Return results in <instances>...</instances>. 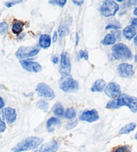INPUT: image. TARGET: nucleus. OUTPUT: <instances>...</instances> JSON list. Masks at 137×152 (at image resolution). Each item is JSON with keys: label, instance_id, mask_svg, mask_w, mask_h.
<instances>
[{"label": "nucleus", "instance_id": "1", "mask_svg": "<svg viewBox=\"0 0 137 152\" xmlns=\"http://www.w3.org/2000/svg\"><path fill=\"white\" fill-rule=\"evenodd\" d=\"M43 142V139L31 136L21 141L16 145L12 149L14 152H22L36 149Z\"/></svg>", "mask_w": 137, "mask_h": 152}, {"label": "nucleus", "instance_id": "2", "mask_svg": "<svg viewBox=\"0 0 137 152\" xmlns=\"http://www.w3.org/2000/svg\"><path fill=\"white\" fill-rule=\"evenodd\" d=\"M113 56L117 60H130L133 54L128 47L123 43H117L112 48Z\"/></svg>", "mask_w": 137, "mask_h": 152}, {"label": "nucleus", "instance_id": "3", "mask_svg": "<svg viewBox=\"0 0 137 152\" xmlns=\"http://www.w3.org/2000/svg\"><path fill=\"white\" fill-rule=\"evenodd\" d=\"M115 100L118 108L120 107L126 106L133 113L137 112V98L135 96L124 93L121 94Z\"/></svg>", "mask_w": 137, "mask_h": 152}, {"label": "nucleus", "instance_id": "4", "mask_svg": "<svg viewBox=\"0 0 137 152\" xmlns=\"http://www.w3.org/2000/svg\"><path fill=\"white\" fill-rule=\"evenodd\" d=\"M60 88L66 93L77 92L79 89V83L70 77H62L60 80Z\"/></svg>", "mask_w": 137, "mask_h": 152}, {"label": "nucleus", "instance_id": "5", "mask_svg": "<svg viewBox=\"0 0 137 152\" xmlns=\"http://www.w3.org/2000/svg\"><path fill=\"white\" fill-rule=\"evenodd\" d=\"M119 10V6L114 1H104L100 8V12L104 17H111L117 14Z\"/></svg>", "mask_w": 137, "mask_h": 152}, {"label": "nucleus", "instance_id": "6", "mask_svg": "<svg viewBox=\"0 0 137 152\" xmlns=\"http://www.w3.org/2000/svg\"><path fill=\"white\" fill-rule=\"evenodd\" d=\"M39 52L38 46H20L15 52V56L19 59H25L36 56Z\"/></svg>", "mask_w": 137, "mask_h": 152}, {"label": "nucleus", "instance_id": "7", "mask_svg": "<svg viewBox=\"0 0 137 152\" xmlns=\"http://www.w3.org/2000/svg\"><path fill=\"white\" fill-rule=\"evenodd\" d=\"M59 72L62 77H68L71 72V63L69 54L67 52H63L60 57V65Z\"/></svg>", "mask_w": 137, "mask_h": 152}, {"label": "nucleus", "instance_id": "8", "mask_svg": "<svg viewBox=\"0 0 137 152\" xmlns=\"http://www.w3.org/2000/svg\"><path fill=\"white\" fill-rule=\"evenodd\" d=\"M36 91L38 96L44 97L49 101L52 100L55 97V93L53 89L44 83H39L36 86Z\"/></svg>", "mask_w": 137, "mask_h": 152}, {"label": "nucleus", "instance_id": "9", "mask_svg": "<svg viewBox=\"0 0 137 152\" xmlns=\"http://www.w3.org/2000/svg\"><path fill=\"white\" fill-rule=\"evenodd\" d=\"M104 93L110 98L118 97L122 93H121L120 86L117 83H110L104 88Z\"/></svg>", "mask_w": 137, "mask_h": 152}, {"label": "nucleus", "instance_id": "10", "mask_svg": "<svg viewBox=\"0 0 137 152\" xmlns=\"http://www.w3.org/2000/svg\"><path fill=\"white\" fill-rule=\"evenodd\" d=\"M20 63L22 65L23 69L28 72L38 73L41 72L42 70L41 64L38 63V62L29 61V60H20Z\"/></svg>", "mask_w": 137, "mask_h": 152}, {"label": "nucleus", "instance_id": "11", "mask_svg": "<svg viewBox=\"0 0 137 152\" xmlns=\"http://www.w3.org/2000/svg\"><path fill=\"white\" fill-rule=\"evenodd\" d=\"M99 115L96 110H86L81 113L79 117V119L88 123H93L99 119Z\"/></svg>", "mask_w": 137, "mask_h": 152}, {"label": "nucleus", "instance_id": "12", "mask_svg": "<svg viewBox=\"0 0 137 152\" xmlns=\"http://www.w3.org/2000/svg\"><path fill=\"white\" fill-rule=\"evenodd\" d=\"M118 72L120 77L130 78L134 74L133 66L128 63H122L118 66Z\"/></svg>", "mask_w": 137, "mask_h": 152}, {"label": "nucleus", "instance_id": "13", "mask_svg": "<svg viewBox=\"0 0 137 152\" xmlns=\"http://www.w3.org/2000/svg\"><path fill=\"white\" fill-rule=\"evenodd\" d=\"M1 115L3 119L6 121L8 124H14L17 119L16 111L11 107H7V108L4 109L1 111Z\"/></svg>", "mask_w": 137, "mask_h": 152}, {"label": "nucleus", "instance_id": "14", "mask_svg": "<svg viewBox=\"0 0 137 152\" xmlns=\"http://www.w3.org/2000/svg\"><path fill=\"white\" fill-rule=\"evenodd\" d=\"M59 148V145L56 140H52L42 145L40 148L36 149L35 152H56Z\"/></svg>", "mask_w": 137, "mask_h": 152}, {"label": "nucleus", "instance_id": "15", "mask_svg": "<svg viewBox=\"0 0 137 152\" xmlns=\"http://www.w3.org/2000/svg\"><path fill=\"white\" fill-rule=\"evenodd\" d=\"M51 38L48 34H42L39 39V46L43 49H48L51 46Z\"/></svg>", "mask_w": 137, "mask_h": 152}, {"label": "nucleus", "instance_id": "16", "mask_svg": "<svg viewBox=\"0 0 137 152\" xmlns=\"http://www.w3.org/2000/svg\"><path fill=\"white\" fill-rule=\"evenodd\" d=\"M106 86V82L103 79H98L92 86L91 91L93 93H101L104 90Z\"/></svg>", "mask_w": 137, "mask_h": 152}, {"label": "nucleus", "instance_id": "17", "mask_svg": "<svg viewBox=\"0 0 137 152\" xmlns=\"http://www.w3.org/2000/svg\"><path fill=\"white\" fill-rule=\"evenodd\" d=\"M123 36H125L126 39H127L128 40H130L133 39L134 36H136V29L133 26H128L127 27H126L123 30Z\"/></svg>", "mask_w": 137, "mask_h": 152}, {"label": "nucleus", "instance_id": "18", "mask_svg": "<svg viewBox=\"0 0 137 152\" xmlns=\"http://www.w3.org/2000/svg\"><path fill=\"white\" fill-rule=\"evenodd\" d=\"M60 120L56 117H51L46 122V127L49 132H52L54 130L55 127L60 125Z\"/></svg>", "mask_w": 137, "mask_h": 152}, {"label": "nucleus", "instance_id": "19", "mask_svg": "<svg viewBox=\"0 0 137 152\" xmlns=\"http://www.w3.org/2000/svg\"><path fill=\"white\" fill-rule=\"evenodd\" d=\"M136 127V125L134 124V123H130V124L126 125L125 126L121 128L119 133L121 135L128 134V133H130V132H133V131L135 129Z\"/></svg>", "mask_w": 137, "mask_h": 152}, {"label": "nucleus", "instance_id": "20", "mask_svg": "<svg viewBox=\"0 0 137 152\" xmlns=\"http://www.w3.org/2000/svg\"><path fill=\"white\" fill-rule=\"evenodd\" d=\"M23 26H24V23L21 22V21H15L12 24V27L13 33L15 34H18L22 32Z\"/></svg>", "mask_w": 137, "mask_h": 152}, {"label": "nucleus", "instance_id": "21", "mask_svg": "<svg viewBox=\"0 0 137 152\" xmlns=\"http://www.w3.org/2000/svg\"><path fill=\"white\" fill-rule=\"evenodd\" d=\"M116 42V38L115 36L112 34H108L107 35L105 36L104 40H102V44L104 46H110L113 45Z\"/></svg>", "mask_w": 137, "mask_h": 152}, {"label": "nucleus", "instance_id": "22", "mask_svg": "<svg viewBox=\"0 0 137 152\" xmlns=\"http://www.w3.org/2000/svg\"><path fill=\"white\" fill-rule=\"evenodd\" d=\"M54 113L58 117H62L64 115V107L62 105V104L60 102H58L54 106L53 108Z\"/></svg>", "mask_w": 137, "mask_h": 152}, {"label": "nucleus", "instance_id": "23", "mask_svg": "<svg viewBox=\"0 0 137 152\" xmlns=\"http://www.w3.org/2000/svg\"><path fill=\"white\" fill-rule=\"evenodd\" d=\"M36 107L44 112H48L49 109V104L45 100H39L36 104Z\"/></svg>", "mask_w": 137, "mask_h": 152}, {"label": "nucleus", "instance_id": "24", "mask_svg": "<svg viewBox=\"0 0 137 152\" xmlns=\"http://www.w3.org/2000/svg\"><path fill=\"white\" fill-rule=\"evenodd\" d=\"M76 113L74 109L73 108H68L67 109L66 111L64 116L66 119H72L76 117Z\"/></svg>", "mask_w": 137, "mask_h": 152}, {"label": "nucleus", "instance_id": "25", "mask_svg": "<svg viewBox=\"0 0 137 152\" xmlns=\"http://www.w3.org/2000/svg\"><path fill=\"white\" fill-rule=\"evenodd\" d=\"M68 33H69V30H68V29L67 28H66L65 26H60L59 30H58V34L60 38H62V36L68 34Z\"/></svg>", "mask_w": 137, "mask_h": 152}, {"label": "nucleus", "instance_id": "26", "mask_svg": "<svg viewBox=\"0 0 137 152\" xmlns=\"http://www.w3.org/2000/svg\"><path fill=\"white\" fill-rule=\"evenodd\" d=\"M114 152H130V148L128 145L120 146L116 149Z\"/></svg>", "mask_w": 137, "mask_h": 152}, {"label": "nucleus", "instance_id": "27", "mask_svg": "<svg viewBox=\"0 0 137 152\" xmlns=\"http://www.w3.org/2000/svg\"><path fill=\"white\" fill-rule=\"evenodd\" d=\"M106 109H119L117 106L116 100H112V101H109L106 104Z\"/></svg>", "mask_w": 137, "mask_h": 152}, {"label": "nucleus", "instance_id": "28", "mask_svg": "<svg viewBox=\"0 0 137 152\" xmlns=\"http://www.w3.org/2000/svg\"><path fill=\"white\" fill-rule=\"evenodd\" d=\"M7 30H8V25L6 22H3L0 23V34H3L7 32Z\"/></svg>", "mask_w": 137, "mask_h": 152}, {"label": "nucleus", "instance_id": "29", "mask_svg": "<svg viewBox=\"0 0 137 152\" xmlns=\"http://www.w3.org/2000/svg\"><path fill=\"white\" fill-rule=\"evenodd\" d=\"M78 58L81 59V58H84L86 60H88V52L87 50H80L78 52Z\"/></svg>", "mask_w": 137, "mask_h": 152}, {"label": "nucleus", "instance_id": "30", "mask_svg": "<svg viewBox=\"0 0 137 152\" xmlns=\"http://www.w3.org/2000/svg\"><path fill=\"white\" fill-rule=\"evenodd\" d=\"M49 3H50L52 4H56L60 7H63L65 6V4H66V0H58V1L53 0V1H49Z\"/></svg>", "mask_w": 137, "mask_h": 152}, {"label": "nucleus", "instance_id": "31", "mask_svg": "<svg viewBox=\"0 0 137 152\" xmlns=\"http://www.w3.org/2000/svg\"><path fill=\"white\" fill-rule=\"evenodd\" d=\"M23 1L22 0H21V1H8V2H6L5 3V6H6L7 7H12L15 5L16 4H19L22 3Z\"/></svg>", "mask_w": 137, "mask_h": 152}, {"label": "nucleus", "instance_id": "32", "mask_svg": "<svg viewBox=\"0 0 137 152\" xmlns=\"http://www.w3.org/2000/svg\"><path fill=\"white\" fill-rule=\"evenodd\" d=\"M6 129V125L4 120L1 119V118H0V133L4 132V131Z\"/></svg>", "mask_w": 137, "mask_h": 152}, {"label": "nucleus", "instance_id": "33", "mask_svg": "<svg viewBox=\"0 0 137 152\" xmlns=\"http://www.w3.org/2000/svg\"><path fill=\"white\" fill-rule=\"evenodd\" d=\"M77 124H78L77 121H74V122H71V123H70L69 124H68L67 127H66V129H68V130L72 129V128L75 127L76 126Z\"/></svg>", "mask_w": 137, "mask_h": 152}, {"label": "nucleus", "instance_id": "34", "mask_svg": "<svg viewBox=\"0 0 137 152\" xmlns=\"http://www.w3.org/2000/svg\"><path fill=\"white\" fill-rule=\"evenodd\" d=\"M120 26L109 24L106 27V30H109V29H115V30H117V29H120Z\"/></svg>", "mask_w": 137, "mask_h": 152}, {"label": "nucleus", "instance_id": "35", "mask_svg": "<svg viewBox=\"0 0 137 152\" xmlns=\"http://www.w3.org/2000/svg\"><path fill=\"white\" fill-rule=\"evenodd\" d=\"M72 3L76 4V5H77V6H82L83 4L84 3V1H76V0H73Z\"/></svg>", "mask_w": 137, "mask_h": 152}, {"label": "nucleus", "instance_id": "36", "mask_svg": "<svg viewBox=\"0 0 137 152\" xmlns=\"http://www.w3.org/2000/svg\"><path fill=\"white\" fill-rule=\"evenodd\" d=\"M4 106H5V102L4 101V99L0 96V110L3 109Z\"/></svg>", "mask_w": 137, "mask_h": 152}, {"label": "nucleus", "instance_id": "37", "mask_svg": "<svg viewBox=\"0 0 137 152\" xmlns=\"http://www.w3.org/2000/svg\"><path fill=\"white\" fill-rule=\"evenodd\" d=\"M58 40V32L56 31H55L53 35V37H52V40H53L54 42H56Z\"/></svg>", "mask_w": 137, "mask_h": 152}, {"label": "nucleus", "instance_id": "38", "mask_svg": "<svg viewBox=\"0 0 137 152\" xmlns=\"http://www.w3.org/2000/svg\"><path fill=\"white\" fill-rule=\"evenodd\" d=\"M58 61H59L58 57L54 56L53 58H52V62H53L54 64H58Z\"/></svg>", "mask_w": 137, "mask_h": 152}, {"label": "nucleus", "instance_id": "39", "mask_svg": "<svg viewBox=\"0 0 137 152\" xmlns=\"http://www.w3.org/2000/svg\"><path fill=\"white\" fill-rule=\"evenodd\" d=\"M132 26H133L134 27V26H136L137 27V18H134L133 20H132Z\"/></svg>", "mask_w": 137, "mask_h": 152}, {"label": "nucleus", "instance_id": "40", "mask_svg": "<svg viewBox=\"0 0 137 152\" xmlns=\"http://www.w3.org/2000/svg\"><path fill=\"white\" fill-rule=\"evenodd\" d=\"M79 42V36L78 35V33H76V46L78 45Z\"/></svg>", "mask_w": 137, "mask_h": 152}, {"label": "nucleus", "instance_id": "41", "mask_svg": "<svg viewBox=\"0 0 137 152\" xmlns=\"http://www.w3.org/2000/svg\"><path fill=\"white\" fill-rule=\"evenodd\" d=\"M133 14H134V15H136V16L137 17V7H136L135 9H134V12H133Z\"/></svg>", "mask_w": 137, "mask_h": 152}, {"label": "nucleus", "instance_id": "42", "mask_svg": "<svg viewBox=\"0 0 137 152\" xmlns=\"http://www.w3.org/2000/svg\"><path fill=\"white\" fill-rule=\"evenodd\" d=\"M128 2H130V3H133L132 5L137 4V1H128Z\"/></svg>", "mask_w": 137, "mask_h": 152}, {"label": "nucleus", "instance_id": "43", "mask_svg": "<svg viewBox=\"0 0 137 152\" xmlns=\"http://www.w3.org/2000/svg\"><path fill=\"white\" fill-rule=\"evenodd\" d=\"M134 44H135L137 46V35L136 36L135 38H134Z\"/></svg>", "mask_w": 137, "mask_h": 152}, {"label": "nucleus", "instance_id": "44", "mask_svg": "<svg viewBox=\"0 0 137 152\" xmlns=\"http://www.w3.org/2000/svg\"><path fill=\"white\" fill-rule=\"evenodd\" d=\"M135 139H136V140H137V132H136V135H135Z\"/></svg>", "mask_w": 137, "mask_h": 152}, {"label": "nucleus", "instance_id": "45", "mask_svg": "<svg viewBox=\"0 0 137 152\" xmlns=\"http://www.w3.org/2000/svg\"><path fill=\"white\" fill-rule=\"evenodd\" d=\"M64 152H66V151H64Z\"/></svg>", "mask_w": 137, "mask_h": 152}]
</instances>
